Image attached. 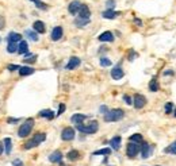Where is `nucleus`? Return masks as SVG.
<instances>
[{"mask_svg": "<svg viewBox=\"0 0 176 166\" xmlns=\"http://www.w3.org/2000/svg\"><path fill=\"white\" fill-rule=\"evenodd\" d=\"M125 116V112L123 109L121 108H115V109H110V111H107L105 114V122H107V123H110V122H118L121 120V119H123Z\"/></svg>", "mask_w": 176, "mask_h": 166, "instance_id": "nucleus-1", "label": "nucleus"}, {"mask_svg": "<svg viewBox=\"0 0 176 166\" xmlns=\"http://www.w3.org/2000/svg\"><path fill=\"white\" fill-rule=\"evenodd\" d=\"M76 128L80 131L81 134H86V135H91V134H95L99 130V123L96 120L90 122L88 124H79Z\"/></svg>", "mask_w": 176, "mask_h": 166, "instance_id": "nucleus-2", "label": "nucleus"}, {"mask_svg": "<svg viewBox=\"0 0 176 166\" xmlns=\"http://www.w3.org/2000/svg\"><path fill=\"white\" fill-rule=\"evenodd\" d=\"M33 127H34V119H31V118L27 119V120L19 127V130H18V135H19L20 138H26L31 132Z\"/></svg>", "mask_w": 176, "mask_h": 166, "instance_id": "nucleus-3", "label": "nucleus"}, {"mask_svg": "<svg viewBox=\"0 0 176 166\" xmlns=\"http://www.w3.org/2000/svg\"><path fill=\"white\" fill-rule=\"evenodd\" d=\"M138 153H140V143L129 142V145L126 146V155L129 158H136Z\"/></svg>", "mask_w": 176, "mask_h": 166, "instance_id": "nucleus-4", "label": "nucleus"}, {"mask_svg": "<svg viewBox=\"0 0 176 166\" xmlns=\"http://www.w3.org/2000/svg\"><path fill=\"white\" fill-rule=\"evenodd\" d=\"M75 135H76V131L72 127H65L61 132V139L65 140V142H69V140H73Z\"/></svg>", "mask_w": 176, "mask_h": 166, "instance_id": "nucleus-5", "label": "nucleus"}, {"mask_svg": "<svg viewBox=\"0 0 176 166\" xmlns=\"http://www.w3.org/2000/svg\"><path fill=\"white\" fill-rule=\"evenodd\" d=\"M133 105L136 107V109L144 108V107L146 105V97H145L144 95H140V93L134 95V97H133Z\"/></svg>", "mask_w": 176, "mask_h": 166, "instance_id": "nucleus-6", "label": "nucleus"}, {"mask_svg": "<svg viewBox=\"0 0 176 166\" xmlns=\"http://www.w3.org/2000/svg\"><path fill=\"white\" fill-rule=\"evenodd\" d=\"M140 151H141V155H142V158L146 159V158H149V157H150V154H152V147H150L149 143L141 142V145H140Z\"/></svg>", "mask_w": 176, "mask_h": 166, "instance_id": "nucleus-7", "label": "nucleus"}, {"mask_svg": "<svg viewBox=\"0 0 176 166\" xmlns=\"http://www.w3.org/2000/svg\"><path fill=\"white\" fill-rule=\"evenodd\" d=\"M80 64H81V61H80L79 57H71L69 61H68V64H67V66H65V69H67V70H73V69L80 66Z\"/></svg>", "mask_w": 176, "mask_h": 166, "instance_id": "nucleus-8", "label": "nucleus"}, {"mask_svg": "<svg viewBox=\"0 0 176 166\" xmlns=\"http://www.w3.org/2000/svg\"><path fill=\"white\" fill-rule=\"evenodd\" d=\"M62 34H64V31H62V27L61 26H56L54 29L52 30V34H50V38L52 41H60L62 38Z\"/></svg>", "mask_w": 176, "mask_h": 166, "instance_id": "nucleus-9", "label": "nucleus"}, {"mask_svg": "<svg viewBox=\"0 0 176 166\" xmlns=\"http://www.w3.org/2000/svg\"><path fill=\"white\" fill-rule=\"evenodd\" d=\"M123 76H125V72L121 68V65H117V66H114V69H111V77L114 80H121Z\"/></svg>", "mask_w": 176, "mask_h": 166, "instance_id": "nucleus-10", "label": "nucleus"}, {"mask_svg": "<svg viewBox=\"0 0 176 166\" xmlns=\"http://www.w3.org/2000/svg\"><path fill=\"white\" fill-rule=\"evenodd\" d=\"M80 7H81V3L79 2V0H73V2H71V3H69V5H68L69 14L76 15L79 12V10H80Z\"/></svg>", "mask_w": 176, "mask_h": 166, "instance_id": "nucleus-11", "label": "nucleus"}, {"mask_svg": "<svg viewBox=\"0 0 176 166\" xmlns=\"http://www.w3.org/2000/svg\"><path fill=\"white\" fill-rule=\"evenodd\" d=\"M79 18H83V19H90L91 16V11H90V7L87 4H81L80 10H79Z\"/></svg>", "mask_w": 176, "mask_h": 166, "instance_id": "nucleus-12", "label": "nucleus"}, {"mask_svg": "<svg viewBox=\"0 0 176 166\" xmlns=\"http://www.w3.org/2000/svg\"><path fill=\"white\" fill-rule=\"evenodd\" d=\"M62 153L60 151V150H56V151H53L52 154L49 155V161L52 162V164H61V159H62Z\"/></svg>", "mask_w": 176, "mask_h": 166, "instance_id": "nucleus-13", "label": "nucleus"}, {"mask_svg": "<svg viewBox=\"0 0 176 166\" xmlns=\"http://www.w3.org/2000/svg\"><path fill=\"white\" fill-rule=\"evenodd\" d=\"M98 39L100 42H112L114 41V34L111 31H105V33H102L98 37Z\"/></svg>", "mask_w": 176, "mask_h": 166, "instance_id": "nucleus-14", "label": "nucleus"}, {"mask_svg": "<svg viewBox=\"0 0 176 166\" xmlns=\"http://www.w3.org/2000/svg\"><path fill=\"white\" fill-rule=\"evenodd\" d=\"M87 119L86 115H83V114H75V115H72V118H71V122L73 124H76V126H79V124H83V122Z\"/></svg>", "mask_w": 176, "mask_h": 166, "instance_id": "nucleus-15", "label": "nucleus"}, {"mask_svg": "<svg viewBox=\"0 0 176 166\" xmlns=\"http://www.w3.org/2000/svg\"><path fill=\"white\" fill-rule=\"evenodd\" d=\"M33 29H34V31H35V33H38V34H43V33L46 31L45 23H43V22H41V20H35V22H34Z\"/></svg>", "mask_w": 176, "mask_h": 166, "instance_id": "nucleus-16", "label": "nucleus"}, {"mask_svg": "<svg viewBox=\"0 0 176 166\" xmlns=\"http://www.w3.org/2000/svg\"><path fill=\"white\" fill-rule=\"evenodd\" d=\"M118 15H121V14L117 11H114V10H106V11L102 12V16L105 18V19H115Z\"/></svg>", "mask_w": 176, "mask_h": 166, "instance_id": "nucleus-17", "label": "nucleus"}, {"mask_svg": "<svg viewBox=\"0 0 176 166\" xmlns=\"http://www.w3.org/2000/svg\"><path fill=\"white\" fill-rule=\"evenodd\" d=\"M121 142H122L121 136H114V138L110 139V146H111V149H114V150H119V147H121Z\"/></svg>", "mask_w": 176, "mask_h": 166, "instance_id": "nucleus-18", "label": "nucleus"}, {"mask_svg": "<svg viewBox=\"0 0 176 166\" xmlns=\"http://www.w3.org/2000/svg\"><path fill=\"white\" fill-rule=\"evenodd\" d=\"M18 53H19V54L29 53V45H27L26 41H20L19 42V45H18Z\"/></svg>", "mask_w": 176, "mask_h": 166, "instance_id": "nucleus-19", "label": "nucleus"}, {"mask_svg": "<svg viewBox=\"0 0 176 166\" xmlns=\"http://www.w3.org/2000/svg\"><path fill=\"white\" fill-rule=\"evenodd\" d=\"M34 73V68L31 66H20L19 68V74L22 77L23 76H30V74Z\"/></svg>", "mask_w": 176, "mask_h": 166, "instance_id": "nucleus-20", "label": "nucleus"}, {"mask_svg": "<svg viewBox=\"0 0 176 166\" xmlns=\"http://www.w3.org/2000/svg\"><path fill=\"white\" fill-rule=\"evenodd\" d=\"M7 41H8V42H14V43L20 42L22 35H20V34H18V33H10V34H8V37H7Z\"/></svg>", "mask_w": 176, "mask_h": 166, "instance_id": "nucleus-21", "label": "nucleus"}, {"mask_svg": "<svg viewBox=\"0 0 176 166\" xmlns=\"http://www.w3.org/2000/svg\"><path fill=\"white\" fill-rule=\"evenodd\" d=\"M39 116L41 118H46V119H49V120H52L56 115H54V112H53L52 109H42V111L39 112Z\"/></svg>", "mask_w": 176, "mask_h": 166, "instance_id": "nucleus-22", "label": "nucleus"}, {"mask_svg": "<svg viewBox=\"0 0 176 166\" xmlns=\"http://www.w3.org/2000/svg\"><path fill=\"white\" fill-rule=\"evenodd\" d=\"M45 139H46V134H45V132H37L35 135H34V138H33V140H34V142H35L38 146H39V143H42Z\"/></svg>", "mask_w": 176, "mask_h": 166, "instance_id": "nucleus-23", "label": "nucleus"}, {"mask_svg": "<svg viewBox=\"0 0 176 166\" xmlns=\"http://www.w3.org/2000/svg\"><path fill=\"white\" fill-rule=\"evenodd\" d=\"M67 158L69 161H77V159L80 158V153H79L77 150H71L67 154Z\"/></svg>", "mask_w": 176, "mask_h": 166, "instance_id": "nucleus-24", "label": "nucleus"}, {"mask_svg": "<svg viewBox=\"0 0 176 166\" xmlns=\"http://www.w3.org/2000/svg\"><path fill=\"white\" fill-rule=\"evenodd\" d=\"M24 35H26L30 41H33V42H37V41H38V34L34 33V31H31V30H26V31H24Z\"/></svg>", "mask_w": 176, "mask_h": 166, "instance_id": "nucleus-25", "label": "nucleus"}, {"mask_svg": "<svg viewBox=\"0 0 176 166\" xmlns=\"http://www.w3.org/2000/svg\"><path fill=\"white\" fill-rule=\"evenodd\" d=\"M159 83H157V80H156V77H153L152 80H150V83H149V90L150 92H157L159 90Z\"/></svg>", "mask_w": 176, "mask_h": 166, "instance_id": "nucleus-26", "label": "nucleus"}, {"mask_svg": "<svg viewBox=\"0 0 176 166\" xmlns=\"http://www.w3.org/2000/svg\"><path fill=\"white\" fill-rule=\"evenodd\" d=\"M88 23H90V19H83V18H76L75 19V24L77 27H86Z\"/></svg>", "mask_w": 176, "mask_h": 166, "instance_id": "nucleus-27", "label": "nucleus"}, {"mask_svg": "<svg viewBox=\"0 0 176 166\" xmlns=\"http://www.w3.org/2000/svg\"><path fill=\"white\" fill-rule=\"evenodd\" d=\"M111 154V149L106 147V149H100V150H96V151L92 153V155H110Z\"/></svg>", "mask_w": 176, "mask_h": 166, "instance_id": "nucleus-28", "label": "nucleus"}, {"mask_svg": "<svg viewBox=\"0 0 176 166\" xmlns=\"http://www.w3.org/2000/svg\"><path fill=\"white\" fill-rule=\"evenodd\" d=\"M3 143H4L3 146H4L6 154H10V153H11V149H12V142H11V139H10V138H6Z\"/></svg>", "mask_w": 176, "mask_h": 166, "instance_id": "nucleus-29", "label": "nucleus"}, {"mask_svg": "<svg viewBox=\"0 0 176 166\" xmlns=\"http://www.w3.org/2000/svg\"><path fill=\"white\" fill-rule=\"evenodd\" d=\"M129 139H130V142L141 143V142H142V135H141V134H133V135L129 138Z\"/></svg>", "mask_w": 176, "mask_h": 166, "instance_id": "nucleus-30", "label": "nucleus"}, {"mask_svg": "<svg viewBox=\"0 0 176 166\" xmlns=\"http://www.w3.org/2000/svg\"><path fill=\"white\" fill-rule=\"evenodd\" d=\"M165 153H169V154L176 155V140H175V142H172L171 145L167 147V149H165Z\"/></svg>", "mask_w": 176, "mask_h": 166, "instance_id": "nucleus-31", "label": "nucleus"}, {"mask_svg": "<svg viewBox=\"0 0 176 166\" xmlns=\"http://www.w3.org/2000/svg\"><path fill=\"white\" fill-rule=\"evenodd\" d=\"M7 51L8 53H16L18 51V45H16V43H14V42H8Z\"/></svg>", "mask_w": 176, "mask_h": 166, "instance_id": "nucleus-32", "label": "nucleus"}, {"mask_svg": "<svg viewBox=\"0 0 176 166\" xmlns=\"http://www.w3.org/2000/svg\"><path fill=\"white\" fill-rule=\"evenodd\" d=\"M31 2L35 3V5H37L38 8H41V10H48V5H46L45 3H42L41 0H31Z\"/></svg>", "mask_w": 176, "mask_h": 166, "instance_id": "nucleus-33", "label": "nucleus"}, {"mask_svg": "<svg viewBox=\"0 0 176 166\" xmlns=\"http://www.w3.org/2000/svg\"><path fill=\"white\" fill-rule=\"evenodd\" d=\"M100 65H102V66H110V65H111V61H110L107 57H102L100 58Z\"/></svg>", "mask_w": 176, "mask_h": 166, "instance_id": "nucleus-34", "label": "nucleus"}, {"mask_svg": "<svg viewBox=\"0 0 176 166\" xmlns=\"http://www.w3.org/2000/svg\"><path fill=\"white\" fill-rule=\"evenodd\" d=\"M106 7H107V10H114L115 0H107V2H106Z\"/></svg>", "mask_w": 176, "mask_h": 166, "instance_id": "nucleus-35", "label": "nucleus"}, {"mask_svg": "<svg viewBox=\"0 0 176 166\" xmlns=\"http://www.w3.org/2000/svg\"><path fill=\"white\" fill-rule=\"evenodd\" d=\"M172 109H174V104H172V103H167L165 104V114H171Z\"/></svg>", "mask_w": 176, "mask_h": 166, "instance_id": "nucleus-36", "label": "nucleus"}, {"mask_svg": "<svg viewBox=\"0 0 176 166\" xmlns=\"http://www.w3.org/2000/svg\"><path fill=\"white\" fill-rule=\"evenodd\" d=\"M24 59V62H31V64H33V62H35V59H37V55H30V57H24L23 58Z\"/></svg>", "mask_w": 176, "mask_h": 166, "instance_id": "nucleus-37", "label": "nucleus"}, {"mask_svg": "<svg viewBox=\"0 0 176 166\" xmlns=\"http://www.w3.org/2000/svg\"><path fill=\"white\" fill-rule=\"evenodd\" d=\"M123 100H125V103H126L127 105H131V104H133V99H131L130 96L125 95V96H123Z\"/></svg>", "mask_w": 176, "mask_h": 166, "instance_id": "nucleus-38", "label": "nucleus"}, {"mask_svg": "<svg viewBox=\"0 0 176 166\" xmlns=\"http://www.w3.org/2000/svg\"><path fill=\"white\" fill-rule=\"evenodd\" d=\"M64 111H65V104H60L58 105V112H57V115L60 116V115H62L64 114Z\"/></svg>", "mask_w": 176, "mask_h": 166, "instance_id": "nucleus-39", "label": "nucleus"}, {"mask_svg": "<svg viewBox=\"0 0 176 166\" xmlns=\"http://www.w3.org/2000/svg\"><path fill=\"white\" fill-rule=\"evenodd\" d=\"M19 65H8V70L14 72V70H19Z\"/></svg>", "mask_w": 176, "mask_h": 166, "instance_id": "nucleus-40", "label": "nucleus"}, {"mask_svg": "<svg viewBox=\"0 0 176 166\" xmlns=\"http://www.w3.org/2000/svg\"><path fill=\"white\" fill-rule=\"evenodd\" d=\"M12 166H23V162L20 159H15V161H12Z\"/></svg>", "mask_w": 176, "mask_h": 166, "instance_id": "nucleus-41", "label": "nucleus"}, {"mask_svg": "<svg viewBox=\"0 0 176 166\" xmlns=\"http://www.w3.org/2000/svg\"><path fill=\"white\" fill-rule=\"evenodd\" d=\"M20 120V119L19 118H16V119H15V118H10V119H8V123H10V124H14V123H18V122H19Z\"/></svg>", "mask_w": 176, "mask_h": 166, "instance_id": "nucleus-42", "label": "nucleus"}, {"mask_svg": "<svg viewBox=\"0 0 176 166\" xmlns=\"http://www.w3.org/2000/svg\"><path fill=\"white\" fill-rule=\"evenodd\" d=\"M99 111H100V114H106L108 109H107V107H106V105H102V107L99 108Z\"/></svg>", "mask_w": 176, "mask_h": 166, "instance_id": "nucleus-43", "label": "nucleus"}, {"mask_svg": "<svg viewBox=\"0 0 176 166\" xmlns=\"http://www.w3.org/2000/svg\"><path fill=\"white\" fill-rule=\"evenodd\" d=\"M136 55H137V54H136V53H134V51H130V55H129V59H130V61H133Z\"/></svg>", "mask_w": 176, "mask_h": 166, "instance_id": "nucleus-44", "label": "nucleus"}, {"mask_svg": "<svg viewBox=\"0 0 176 166\" xmlns=\"http://www.w3.org/2000/svg\"><path fill=\"white\" fill-rule=\"evenodd\" d=\"M3 26H4V18L0 16V30L3 29Z\"/></svg>", "mask_w": 176, "mask_h": 166, "instance_id": "nucleus-45", "label": "nucleus"}, {"mask_svg": "<svg viewBox=\"0 0 176 166\" xmlns=\"http://www.w3.org/2000/svg\"><path fill=\"white\" fill-rule=\"evenodd\" d=\"M3 151H4V146H3V143L0 142V155L3 154Z\"/></svg>", "mask_w": 176, "mask_h": 166, "instance_id": "nucleus-46", "label": "nucleus"}, {"mask_svg": "<svg viewBox=\"0 0 176 166\" xmlns=\"http://www.w3.org/2000/svg\"><path fill=\"white\" fill-rule=\"evenodd\" d=\"M134 23H137L138 26H141V24H142V22H141L140 19H134Z\"/></svg>", "mask_w": 176, "mask_h": 166, "instance_id": "nucleus-47", "label": "nucleus"}, {"mask_svg": "<svg viewBox=\"0 0 176 166\" xmlns=\"http://www.w3.org/2000/svg\"><path fill=\"white\" fill-rule=\"evenodd\" d=\"M165 76H168V74H174V72H172V70H168V72H165Z\"/></svg>", "mask_w": 176, "mask_h": 166, "instance_id": "nucleus-48", "label": "nucleus"}, {"mask_svg": "<svg viewBox=\"0 0 176 166\" xmlns=\"http://www.w3.org/2000/svg\"><path fill=\"white\" fill-rule=\"evenodd\" d=\"M175 116H176V109H175Z\"/></svg>", "mask_w": 176, "mask_h": 166, "instance_id": "nucleus-49", "label": "nucleus"}, {"mask_svg": "<svg viewBox=\"0 0 176 166\" xmlns=\"http://www.w3.org/2000/svg\"><path fill=\"white\" fill-rule=\"evenodd\" d=\"M156 166H160V165H156Z\"/></svg>", "mask_w": 176, "mask_h": 166, "instance_id": "nucleus-50", "label": "nucleus"}, {"mask_svg": "<svg viewBox=\"0 0 176 166\" xmlns=\"http://www.w3.org/2000/svg\"><path fill=\"white\" fill-rule=\"evenodd\" d=\"M0 41H2V39H0Z\"/></svg>", "mask_w": 176, "mask_h": 166, "instance_id": "nucleus-51", "label": "nucleus"}]
</instances>
